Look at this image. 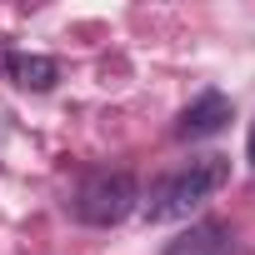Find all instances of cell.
I'll return each mask as SVG.
<instances>
[{"instance_id": "obj_1", "label": "cell", "mask_w": 255, "mask_h": 255, "mask_svg": "<svg viewBox=\"0 0 255 255\" xmlns=\"http://www.w3.org/2000/svg\"><path fill=\"white\" fill-rule=\"evenodd\" d=\"M225 180H230V160H225V155H195V160H185L175 175H165V180L150 190L145 220H150V225H160V220H185V215H195L205 200H215V195L225 190Z\"/></svg>"}, {"instance_id": "obj_2", "label": "cell", "mask_w": 255, "mask_h": 255, "mask_svg": "<svg viewBox=\"0 0 255 255\" xmlns=\"http://www.w3.org/2000/svg\"><path fill=\"white\" fill-rule=\"evenodd\" d=\"M70 210L85 225H120L125 215L135 210V180L125 175V170H90L75 185Z\"/></svg>"}, {"instance_id": "obj_3", "label": "cell", "mask_w": 255, "mask_h": 255, "mask_svg": "<svg viewBox=\"0 0 255 255\" xmlns=\"http://www.w3.org/2000/svg\"><path fill=\"white\" fill-rule=\"evenodd\" d=\"M230 115H235L230 100H225L220 90H205V95H195V100L185 105L175 135H180V140H210V135H220L225 125H230Z\"/></svg>"}, {"instance_id": "obj_4", "label": "cell", "mask_w": 255, "mask_h": 255, "mask_svg": "<svg viewBox=\"0 0 255 255\" xmlns=\"http://www.w3.org/2000/svg\"><path fill=\"white\" fill-rule=\"evenodd\" d=\"M165 255H240L235 250V235H230V225H215V220H205V225H195V230H185Z\"/></svg>"}, {"instance_id": "obj_5", "label": "cell", "mask_w": 255, "mask_h": 255, "mask_svg": "<svg viewBox=\"0 0 255 255\" xmlns=\"http://www.w3.org/2000/svg\"><path fill=\"white\" fill-rule=\"evenodd\" d=\"M10 75L20 90H50L60 80V65L50 55H10Z\"/></svg>"}, {"instance_id": "obj_6", "label": "cell", "mask_w": 255, "mask_h": 255, "mask_svg": "<svg viewBox=\"0 0 255 255\" xmlns=\"http://www.w3.org/2000/svg\"><path fill=\"white\" fill-rule=\"evenodd\" d=\"M10 70V55H5V45H0V75H5Z\"/></svg>"}, {"instance_id": "obj_7", "label": "cell", "mask_w": 255, "mask_h": 255, "mask_svg": "<svg viewBox=\"0 0 255 255\" xmlns=\"http://www.w3.org/2000/svg\"><path fill=\"white\" fill-rule=\"evenodd\" d=\"M250 165H255V130H250Z\"/></svg>"}]
</instances>
